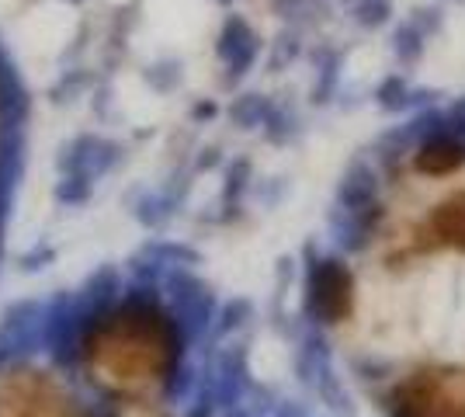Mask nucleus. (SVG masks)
<instances>
[{"mask_svg":"<svg viewBox=\"0 0 465 417\" xmlns=\"http://www.w3.org/2000/svg\"><path fill=\"white\" fill-rule=\"evenodd\" d=\"M354 310V275L337 254H320L310 264L306 278V313L310 323L320 331H330L344 323Z\"/></svg>","mask_w":465,"mask_h":417,"instance_id":"nucleus-4","label":"nucleus"},{"mask_svg":"<svg viewBox=\"0 0 465 417\" xmlns=\"http://www.w3.org/2000/svg\"><path fill=\"white\" fill-rule=\"evenodd\" d=\"M379 181H382V171L369 164V160H358L351 164V171L341 181V209H351V213H371L379 209Z\"/></svg>","mask_w":465,"mask_h":417,"instance_id":"nucleus-8","label":"nucleus"},{"mask_svg":"<svg viewBox=\"0 0 465 417\" xmlns=\"http://www.w3.org/2000/svg\"><path fill=\"white\" fill-rule=\"evenodd\" d=\"M188 334L174 310L146 289H125L87 306L59 341L70 372L104 403H174Z\"/></svg>","mask_w":465,"mask_h":417,"instance_id":"nucleus-1","label":"nucleus"},{"mask_svg":"<svg viewBox=\"0 0 465 417\" xmlns=\"http://www.w3.org/2000/svg\"><path fill=\"white\" fill-rule=\"evenodd\" d=\"M375 98H379V108H386V112H410V115H417V112L430 108L438 94H430L424 87H413L403 74H392V77L382 80Z\"/></svg>","mask_w":465,"mask_h":417,"instance_id":"nucleus-9","label":"nucleus"},{"mask_svg":"<svg viewBox=\"0 0 465 417\" xmlns=\"http://www.w3.org/2000/svg\"><path fill=\"white\" fill-rule=\"evenodd\" d=\"M389 15H392V4H389V0H358V4H354V21L365 25V28L386 25Z\"/></svg>","mask_w":465,"mask_h":417,"instance_id":"nucleus-10","label":"nucleus"},{"mask_svg":"<svg viewBox=\"0 0 465 417\" xmlns=\"http://www.w3.org/2000/svg\"><path fill=\"white\" fill-rule=\"evenodd\" d=\"M21 150H25V94L7 56L0 53V243H4L11 202H15Z\"/></svg>","mask_w":465,"mask_h":417,"instance_id":"nucleus-2","label":"nucleus"},{"mask_svg":"<svg viewBox=\"0 0 465 417\" xmlns=\"http://www.w3.org/2000/svg\"><path fill=\"white\" fill-rule=\"evenodd\" d=\"M417 247L430 251V247H455L465 251V192L448 195L427 213L424 226L417 233Z\"/></svg>","mask_w":465,"mask_h":417,"instance_id":"nucleus-5","label":"nucleus"},{"mask_svg":"<svg viewBox=\"0 0 465 417\" xmlns=\"http://www.w3.org/2000/svg\"><path fill=\"white\" fill-rule=\"evenodd\" d=\"M441 28V7H417L413 15H407V21H400V28L392 32V49H396V60L403 66L424 56L427 39Z\"/></svg>","mask_w":465,"mask_h":417,"instance_id":"nucleus-7","label":"nucleus"},{"mask_svg":"<svg viewBox=\"0 0 465 417\" xmlns=\"http://www.w3.org/2000/svg\"><path fill=\"white\" fill-rule=\"evenodd\" d=\"M389 417H465V397L438 369H413L403 376L386 403Z\"/></svg>","mask_w":465,"mask_h":417,"instance_id":"nucleus-3","label":"nucleus"},{"mask_svg":"<svg viewBox=\"0 0 465 417\" xmlns=\"http://www.w3.org/2000/svg\"><path fill=\"white\" fill-rule=\"evenodd\" d=\"M410 160H413L417 174H424V178H448L465 167V136H459L455 129H441L434 136L420 139Z\"/></svg>","mask_w":465,"mask_h":417,"instance_id":"nucleus-6","label":"nucleus"}]
</instances>
